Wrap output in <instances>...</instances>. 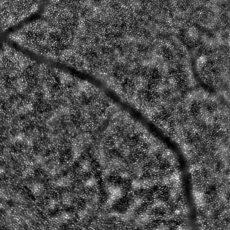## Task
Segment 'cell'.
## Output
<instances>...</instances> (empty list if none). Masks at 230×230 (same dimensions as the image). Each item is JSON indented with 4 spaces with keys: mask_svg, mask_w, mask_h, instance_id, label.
Instances as JSON below:
<instances>
[{
    "mask_svg": "<svg viewBox=\"0 0 230 230\" xmlns=\"http://www.w3.org/2000/svg\"><path fill=\"white\" fill-rule=\"evenodd\" d=\"M180 154L190 163L199 159V153L193 141L187 139L178 145Z\"/></svg>",
    "mask_w": 230,
    "mask_h": 230,
    "instance_id": "6da1fadb",
    "label": "cell"
},
{
    "mask_svg": "<svg viewBox=\"0 0 230 230\" xmlns=\"http://www.w3.org/2000/svg\"><path fill=\"white\" fill-rule=\"evenodd\" d=\"M179 156L176 151L167 146L159 157L162 163L165 164L169 168L175 169L179 164Z\"/></svg>",
    "mask_w": 230,
    "mask_h": 230,
    "instance_id": "7a4b0ae2",
    "label": "cell"
},
{
    "mask_svg": "<svg viewBox=\"0 0 230 230\" xmlns=\"http://www.w3.org/2000/svg\"><path fill=\"white\" fill-rule=\"evenodd\" d=\"M157 122L156 125L158 130L164 135L169 137L172 131V125L170 122L163 119Z\"/></svg>",
    "mask_w": 230,
    "mask_h": 230,
    "instance_id": "3957f363",
    "label": "cell"
},
{
    "mask_svg": "<svg viewBox=\"0 0 230 230\" xmlns=\"http://www.w3.org/2000/svg\"><path fill=\"white\" fill-rule=\"evenodd\" d=\"M215 126L220 132L228 134L229 130V122L226 118H220L216 120Z\"/></svg>",
    "mask_w": 230,
    "mask_h": 230,
    "instance_id": "277c9868",
    "label": "cell"
},
{
    "mask_svg": "<svg viewBox=\"0 0 230 230\" xmlns=\"http://www.w3.org/2000/svg\"><path fill=\"white\" fill-rule=\"evenodd\" d=\"M29 187L31 191L34 195H39L43 190V184L38 182H34L30 184Z\"/></svg>",
    "mask_w": 230,
    "mask_h": 230,
    "instance_id": "5b68a950",
    "label": "cell"
}]
</instances>
